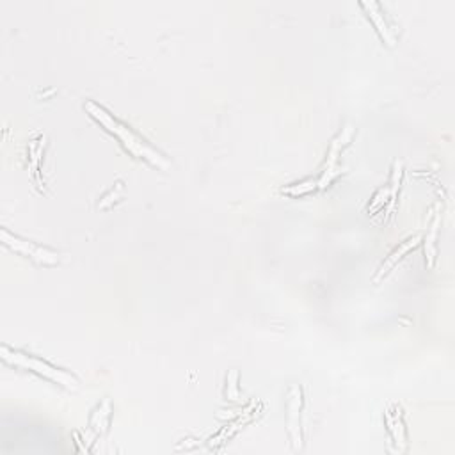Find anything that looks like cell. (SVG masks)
Wrapping results in <instances>:
<instances>
[{
    "mask_svg": "<svg viewBox=\"0 0 455 455\" xmlns=\"http://www.w3.org/2000/svg\"><path fill=\"white\" fill-rule=\"evenodd\" d=\"M84 109L88 110L89 116L95 117V119L107 130V132L116 135V137L122 141L123 146H125L130 153L134 155V157H137V159H144L146 162H150L151 166L160 167V169H169V167H171L169 160H167L160 151L151 148L146 141H142L135 132H132V130H130L126 125H123L122 122H117L116 117H114L113 114L107 113L104 107H100V105L95 104V101H86Z\"/></svg>",
    "mask_w": 455,
    "mask_h": 455,
    "instance_id": "6da1fadb",
    "label": "cell"
},
{
    "mask_svg": "<svg viewBox=\"0 0 455 455\" xmlns=\"http://www.w3.org/2000/svg\"><path fill=\"white\" fill-rule=\"evenodd\" d=\"M2 242L9 249H13L14 253H20V255L27 256V258H32L34 262L45 263V265H55L61 260L59 258V253H55V251L46 249V247L29 242V240H23L20 237H14L8 230H2Z\"/></svg>",
    "mask_w": 455,
    "mask_h": 455,
    "instance_id": "3957f363",
    "label": "cell"
},
{
    "mask_svg": "<svg viewBox=\"0 0 455 455\" xmlns=\"http://www.w3.org/2000/svg\"><path fill=\"white\" fill-rule=\"evenodd\" d=\"M400 178H402V162H395L391 175V188H389V210L395 206V201H397V191H398V185H400Z\"/></svg>",
    "mask_w": 455,
    "mask_h": 455,
    "instance_id": "30bf717a",
    "label": "cell"
},
{
    "mask_svg": "<svg viewBox=\"0 0 455 455\" xmlns=\"http://www.w3.org/2000/svg\"><path fill=\"white\" fill-rule=\"evenodd\" d=\"M438 228H439V213H436L432 219V224L429 228V235L425 238V255L429 267H434V258H436V237H438Z\"/></svg>",
    "mask_w": 455,
    "mask_h": 455,
    "instance_id": "ba28073f",
    "label": "cell"
},
{
    "mask_svg": "<svg viewBox=\"0 0 455 455\" xmlns=\"http://www.w3.org/2000/svg\"><path fill=\"white\" fill-rule=\"evenodd\" d=\"M315 188V184H301V185H292V187L284 188L283 193L287 194H292V196H297V194H304V193H309V191H313Z\"/></svg>",
    "mask_w": 455,
    "mask_h": 455,
    "instance_id": "7c38bea8",
    "label": "cell"
},
{
    "mask_svg": "<svg viewBox=\"0 0 455 455\" xmlns=\"http://www.w3.org/2000/svg\"><path fill=\"white\" fill-rule=\"evenodd\" d=\"M386 418H388V425L389 430L393 432V438L397 439V443H404L405 441V432H404V423H402V414L398 407H395V411H388L386 413Z\"/></svg>",
    "mask_w": 455,
    "mask_h": 455,
    "instance_id": "9c48e42d",
    "label": "cell"
},
{
    "mask_svg": "<svg viewBox=\"0 0 455 455\" xmlns=\"http://www.w3.org/2000/svg\"><path fill=\"white\" fill-rule=\"evenodd\" d=\"M420 240H422V238H420V235H416V237H411V238H407L404 244H400L397 249L393 251L391 255H389V258L386 260L385 263H383V267L379 269V272L376 274V278H374V283H379V280H383V278H385L386 274H388V272L391 271L393 267H395V263H397L398 260H400L402 256L407 253V251H411L413 247H416L418 244H420Z\"/></svg>",
    "mask_w": 455,
    "mask_h": 455,
    "instance_id": "52a82bcc",
    "label": "cell"
},
{
    "mask_svg": "<svg viewBox=\"0 0 455 455\" xmlns=\"http://www.w3.org/2000/svg\"><path fill=\"white\" fill-rule=\"evenodd\" d=\"M301 388L293 385L289 393V434L292 438L293 448L301 450L302 436H301Z\"/></svg>",
    "mask_w": 455,
    "mask_h": 455,
    "instance_id": "5b68a950",
    "label": "cell"
},
{
    "mask_svg": "<svg viewBox=\"0 0 455 455\" xmlns=\"http://www.w3.org/2000/svg\"><path fill=\"white\" fill-rule=\"evenodd\" d=\"M352 132H354V128H352L351 125H347L345 128L340 132L338 137L331 142L329 153H327V160H326V167H324V171H322L320 180L317 182L318 188H326L327 185L333 182L334 176L338 175V159H340V155H342L343 148H345L347 144H349V141H351Z\"/></svg>",
    "mask_w": 455,
    "mask_h": 455,
    "instance_id": "277c9868",
    "label": "cell"
},
{
    "mask_svg": "<svg viewBox=\"0 0 455 455\" xmlns=\"http://www.w3.org/2000/svg\"><path fill=\"white\" fill-rule=\"evenodd\" d=\"M2 359L8 361V363L14 365V367H21L26 368V370H30V372H36L39 376L46 377V379L54 380L57 385H63L64 388L68 389H77L79 388V380L75 377L71 376V374L64 372L61 368L54 367V365L46 363L43 359L34 358V356L23 354L20 351H11L8 347H2Z\"/></svg>",
    "mask_w": 455,
    "mask_h": 455,
    "instance_id": "7a4b0ae2",
    "label": "cell"
},
{
    "mask_svg": "<svg viewBox=\"0 0 455 455\" xmlns=\"http://www.w3.org/2000/svg\"><path fill=\"white\" fill-rule=\"evenodd\" d=\"M361 8L367 9L368 18L374 21V26H376V29L379 30L383 39H385L389 46L395 45V43H397V36H395V32H393V30L389 29L388 23H386L385 17H383V11H380V6L376 4V2H363Z\"/></svg>",
    "mask_w": 455,
    "mask_h": 455,
    "instance_id": "8992f818",
    "label": "cell"
},
{
    "mask_svg": "<svg viewBox=\"0 0 455 455\" xmlns=\"http://www.w3.org/2000/svg\"><path fill=\"white\" fill-rule=\"evenodd\" d=\"M43 148H45V139L41 141H34L30 144V157H32V171L36 180H38V184H41V178H39V171H38V162H39V155H41Z\"/></svg>",
    "mask_w": 455,
    "mask_h": 455,
    "instance_id": "8fae6325",
    "label": "cell"
}]
</instances>
